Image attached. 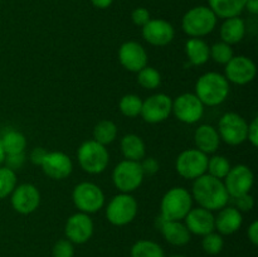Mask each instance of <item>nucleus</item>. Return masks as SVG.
<instances>
[{
	"instance_id": "nucleus-1",
	"label": "nucleus",
	"mask_w": 258,
	"mask_h": 257,
	"mask_svg": "<svg viewBox=\"0 0 258 257\" xmlns=\"http://www.w3.org/2000/svg\"><path fill=\"white\" fill-rule=\"evenodd\" d=\"M190 194L193 201H196L199 207L211 212L224 208L231 198L223 180L214 178L209 174H204L194 179Z\"/></svg>"
},
{
	"instance_id": "nucleus-2",
	"label": "nucleus",
	"mask_w": 258,
	"mask_h": 257,
	"mask_svg": "<svg viewBox=\"0 0 258 257\" xmlns=\"http://www.w3.org/2000/svg\"><path fill=\"white\" fill-rule=\"evenodd\" d=\"M229 82L224 75L218 72H207L196 83V95L204 106H218L228 98Z\"/></svg>"
},
{
	"instance_id": "nucleus-3",
	"label": "nucleus",
	"mask_w": 258,
	"mask_h": 257,
	"mask_svg": "<svg viewBox=\"0 0 258 257\" xmlns=\"http://www.w3.org/2000/svg\"><path fill=\"white\" fill-rule=\"evenodd\" d=\"M193 208V197L188 189L174 186L164 194L160 203L163 221H181Z\"/></svg>"
},
{
	"instance_id": "nucleus-4",
	"label": "nucleus",
	"mask_w": 258,
	"mask_h": 257,
	"mask_svg": "<svg viewBox=\"0 0 258 257\" xmlns=\"http://www.w3.org/2000/svg\"><path fill=\"white\" fill-rule=\"evenodd\" d=\"M217 15L206 5H199L189 9L181 19L184 33L191 38H202L211 34L217 27Z\"/></svg>"
},
{
	"instance_id": "nucleus-5",
	"label": "nucleus",
	"mask_w": 258,
	"mask_h": 257,
	"mask_svg": "<svg viewBox=\"0 0 258 257\" xmlns=\"http://www.w3.org/2000/svg\"><path fill=\"white\" fill-rule=\"evenodd\" d=\"M77 160L83 171L96 175L107 169L110 154L105 145H101L92 139L81 144L77 150Z\"/></svg>"
},
{
	"instance_id": "nucleus-6",
	"label": "nucleus",
	"mask_w": 258,
	"mask_h": 257,
	"mask_svg": "<svg viewBox=\"0 0 258 257\" xmlns=\"http://www.w3.org/2000/svg\"><path fill=\"white\" fill-rule=\"evenodd\" d=\"M138 209V202L130 193H120L108 202L106 218L113 226L122 227L135 219Z\"/></svg>"
},
{
	"instance_id": "nucleus-7",
	"label": "nucleus",
	"mask_w": 258,
	"mask_h": 257,
	"mask_svg": "<svg viewBox=\"0 0 258 257\" xmlns=\"http://www.w3.org/2000/svg\"><path fill=\"white\" fill-rule=\"evenodd\" d=\"M144 171L140 161L122 160L112 171V181L120 193H133L143 184Z\"/></svg>"
},
{
	"instance_id": "nucleus-8",
	"label": "nucleus",
	"mask_w": 258,
	"mask_h": 257,
	"mask_svg": "<svg viewBox=\"0 0 258 257\" xmlns=\"http://www.w3.org/2000/svg\"><path fill=\"white\" fill-rule=\"evenodd\" d=\"M72 201L77 209L82 213L92 214L105 206V194L102 189L91 181L77 184L72 191Z\"/></svg>"
},
{
	"instance_id": "nucleus-9",
	"label": "nucleus",
	"mask_w": 258,
	"mask_h": 257,
	"mask_svg": "<svg viewBox=\"0 0 258 257\" xmlns=\"http://www.w3.org/2000/svg\"><path fill=\"white\" fill-rule=\"evenodd\" d=\"M208 155L198 149H188L179 154L175 161L176 173L184 179L194 180L199 176L207 174Z\"/></svg>"
},
{
	"instance_id": "nucleus-10",
	"label": "nucleus",
	"mask_w": 258,
	"mask_h": 257,
	"mask_svg": "<svg viewBox=\"0 0 258 257\" xmlns=\"http://www.w3.org/2000/svg\"><path fill=\"white\" fill-rule=\"evenodd\" d=\"M247 130L248 123L236 112H227L219 118L218 131L221 141L231 146H237L243 144L247 140Z\"/></svg>"
},
{
	"instance_id": "nucleus-11",
	"label": "nucleus",
	"mask_w": 258,
	"mask_h": 257,
	"mask_svg": "<svg viewBox=\"0 0 258 257\" xmlns=\"http://www.w3.org/2000/svg\"><path fill=\"white\" fill-rule=\"evenodd\" d=\"M171 113H174V116L181 122L191 125L203 117L204 105L197 97L196 93H181L175 100H173Z\"/></svg>"
},
{
	"instance_id": "nucleus-12",
	"label": "nucleus",
	"mask_w": 258,
	"mask_h": 257,
	"mask_svg": "<svg viewBox=\"0 0 258 257\" xmlns=\"http://www.w3.org/2000/svg\"><path fill=\"white\" fill-rule=\"evenodd\" d=\"M228 196L232 198H237L251 191L254 183V174L251 168L243 164L232 166L231 170L223 179Z\"/></svg>"
},
{
	"instance_id": "nucleus-13",
	"label": "nucleus",
	"mask_w": 258,
	"mask_h": 257,
	"mask_svg": "<svg viewBox=\"0 0 258 257\" xmlns=\"http://www.w3.org/2000/svg\"><path fill=\"white\" fill-rule=\"evenodd\" d=\"M256 63L246 55H233L224 67V77L234 85H247L256 78Z\"/></svg>"
},
{
	"instance_id": "nucleus-14",
	"label": "nucleus",
	"mask_w": 258,
	"mask_h": 257,
	"mask_svg": "<svg viewBox=\"0 0 258 257\" xmlns=\"http://www.w3.org/2000/svg\"><path fill=\"white\" fill-rule=\"evenodd\" d=\"M173 100L165 93H155L143 101L141 113L144 121L149 123H159L171 115Z\"/></svg>"
},
{
	"instance_id": "nucleus-15",
	"label": "nucleus",
	"mask_w": 258,
	"mask_h": 257,
	"mask_svg": "<svg viewBox=\"0 0 258 257\" xmlns=\"http://www.w3.org/2000/svg\"><path fill=\"white\" fill-rule=\"evenodd\" d=\"M13 209L19 214H30L38 209L40 204V193L35 185L30 183L15 186L10 194Z\"/></svg>"
},
{
	"instance_id": "nucleus-16",
	"label": "nucleus",
	"mask_w": 258,
	"mask_h": 257,
	"mask_svg": "<svg viewBox=\"0 0 258 257\" xmlns=\"http://www.w3.org/2000/svg\"><path fill=\"white\" fill-rule=\"evenodd\" d=\"M93 228L95 226L90 214L78 212L67 219L64 232L68 241L73 244H83L92 237Z\"/></svg>"
},
{
	"instance_id": "nucleus-17",
	"label": "nucleus",
	"mask_w": 258,
	"mask_h": 257,
	"mask_svg": "<svg viewBox=\"0 0 258 257\" xmlns=\"http://www.w3.org/2000/svg\"><path fill=\"white\" fill-rule=\"evenodd\" d=\"M118 60L128 72L138 73L148 66V52L140 43L127 40L118 48Z\"/></svg>"
},
{
	"instance_id": "nucleus-18",
	"label": "nucleus",
	"mask_w": 258,
	"mask_h": 257,
	"mask_svg": "<svg viewBox=\"0 0 258 257\" xmlns=\"http://www.w3.org/2000/svg\"><path fill=\"white\" fill-rule=\"evenodd\" d=\"M141 34L149 44L155 47H165L173 42L175 30L168 20L150 19L143 27Z\"/></svg>"
},
{
	"instance_id": "nucleus-19",
	"label": "nucleus",
	"mask_w": 258,
	"mask_h": 257,
	"mask_svg": "<svg viewBox=\"0 0 258 257\" xmlns=\"http://www.w3.org/2000/svg\"><path fill=\"white\" fill-rule=\"evenodd\" d=\"M43 173L53 180H63L68 178L73 170L72 159L62 151L47 153L42 165Z\"/></svg>"
},
{
	"instance_id": "nucleus-20",
	"label": "nucleus",
	"mask_w": 258,
	"mask_h": 257,
	"mask_svg": "<svg viewBox=\"0 0 258 257\" xmlns=\"http://www.w3.org/2000/svg\"><path fill=\"white\" fill-rule=\"evenodd\" d=\"M184 224L189 232L197 236H206L214 232V214L213 212L202 207L191 208L184 218Z\"/></svg>"
},
{
	"instance_id": "nucleus-21",
	"label": "nucleus",
	"mask_w": 258,
	"mask_h": 257,
	"mask_svg": "<svg viewBox=\"0 0 258 257\" xmlns=\"http://www.w3.org/2000/svg\"><path fill=\"white\" fill-rule=\"evenodd\" d=\"M243 223L242 213L236 207H224L214 216V228L219 234H233L241 228Z\"/></svg>"
},
{
	"instance_id": "nucleus-22",
	"label": "nucleus",
	"mask_w": 258,
	"mask_h": 257,
	"mask_svg": "<svg viewBox=\"0 0 258 257\" xmlns=\"http://www.w3.org/2000/svg\"><path fill=\"white\" fill-rule=\"evenodd\" d=\"M194 143L198 150L204 154H213L218 150L221 145V138L214 126L203 123L198 126V128L194 133Z\"/></svg>"
},
{
	"instance_id": "nucleus-23",
	"label": "nucleus",
	"mask_w": 258,
	"mask_h": 257,
	"mask_svg": "<svg viewBox=\"0 0 258 257\" xmlns=\"http://www.w3.org/2000/svg\"><path fill=\"white\" fill-rule=\"evenodd\" d=\"M160 219V232L164 238L174 246H184L190 241L191 233L181 221H163Z\"/></svg>"
},
{
	"instance_id": "nucleus-24",
	"label": "nucleus",
	"mask_w": 258,
	"mask_h": 257,
	"mask_svg": "<svg viewBox=\"0 0 258 257\" xmlns=\"http://www.w3.org/2000/svg\"><path fill=\"white\" fill-rule=\"evenodd\" d=\"M246 30L247 27L244 20L239 17H233L224 19L223 24L221 25L219 34H221L222 42L233 45L242 42V39L246 35Z\"/></svg>"
},
{
	"instance_id": "nucleus-25",
	"label": "nucleus",
	"mask_w": 258,
	"mask_h": 257,
	"mask_svg": "<svg viewBox=\"0 0 258 257\" xmlns=\"http://www.w3.org/2000/svg\"><path fill=\"white\" fill-rule=\"evenodd\" d=\"M121 153L126 160L141 161L146 155V145L136 134H127L121 139Z\"/></svg>"
},
{
	"instance_id": "nucleus-26",
	"label": "nucleus",
	"mask_w": 258,
	"mask_h": 257,
	"mask_svg": "<svg viewBox=\"0 0 258 257\" xmlns=\"http://www.w3.org/2000/svg\"><path fill=\"white\" fill-rule=\"evenodd\" d=\"M211 47L202 38H190L185 43V54L194 66H203L211 59Z\"/></svg>"
},
{
	"instance_id": "nucleus-27",
	"label": "nucleus",
	"mask_w": 258,
	"mask_h": 257,
	"mask_svg": "<svg viewBox=\"0 0 258 257\" xmlns=\"http://www.w3.org/2000/svg\"><path fill=\"white\" fill-rule=\"evenodd\" d=\"M247 0H208V7L213 10L217 18L239 17L246 8Z\"/></svg>"
},
{
	"instance_id": "nucleus-28",
	"label": "nucleus",
	"mask_w": 258,
	"mask_h": 257,
	"mask_svg": "<svg viewBox=\"0 0 258 257\" xmlns=\"http://www.w3.org/2000/svg\"><path fill=\"white\" fill-rule=\"evenodd\" d=\"M3 149H4L5 155H12V154H22L27 148V139L22 133L17 130H9L0 138Z\"/></svg>"
},
{
	"instance_id": "nucleus-29",
	"label": "nucleus",
	"mask_w": 258,
	"mask_h": 257,
	"mask_svg": "<svg viewBox=\"0 0 258 257\" xmlns=\"http://www.w3.org/2000/svg\"><path fill=\"white\" fill-rule=\"evenodd\" d=\"M117 125L111 120H101L93 127V140L101 145H110L117 138Z\"/></svg>"
},
{
	"instance_id": "nucleus-30",
	"label": "nucleus",
	"mask_w": 258,
	"mask_h": 257,
	"mask_svg": "<svg viewBox=\"0 0 258 257\" xmlns=\"http://www.w3.org/2000/svg\"><path fill=\"white\" fill-rule=\"evenodd\" d=\"M131 257H165L160 244L149 239H140L134 243L131 248Z\"/></svg>"
},
{
	"instance_id": "nucleus-31",
	"label": "nucleus",
	"mask_w": 258,
	"mask_h": 257,
	"mask_svg": "<svg viewBox=\"0 0 258 257\" xmlns=\"http://www.w3.org/2000/svg\"><path fill=\"white\" fill-rule=\"evenodd\" d=\"M118 108H120L121 113L126 117H138L141 113V108H143V100L138 95L128 93V95L121 97L120 102H118Z\"/></svg>"
},
{
	"instance_id": "nucleus-32",
	"label": "nucleus",
	"mask_w": 258,
	"mask_h": 257,
	"mask_svg": "<svg viewBox=\"0 0 258 257\" xmlns=\"http://www.w3.org/2000/svg\"><path fill=\"white\" fill-rule=\"evenodd\" d=\"M231 163L228 159L223 155H213L208 158V166H207V174L214 176L217 179L223 180L228 171L231 170Z\"/></svg>"
},
{
	"instance_id": "nucleus-33",
	"label": "nucleus",
	"mask_w": 258,
	"mask_h": 257,
	"mask_svg": "<svg viewBox=\"0 0 258 257\" xmlns=\"http://www.w3.org/2000/svg\"><path fill=\"white\" fill-rule=\"evenodd\" d=\"M138 82L145 90H155L161 85V75L153 67H144L138 72Z\"/></svg>"
},
{
	"instance_id": "nucleus-34",
	"label": "nucleus",
	"mask_w": 258,
	"mask_h": 257,
	"mask_svg": "<svg viewBox=\"0 0 258 257\" xmlns=\"http://www.w3.org/2000/svg\"><path fill=\"white\" fill-rule=\"evenodd\" d=\"M17 186V173L8 166H0V199L13 193Z\"/></svg>"
},
{
	"instance_id": "nucleus-35",
	"label": "nucleus",
	"mask_w": 258,
	"mask_h": 257,
	"mask_svg": "<svg viewBox=\"0 0 258 257\" xmlns=\"http://www.w3.org/2000/svg\"><path fill=\"white\" fill-rule=\"evenodd\" d=\"M209 55L216 63L226 66L233 58V48H232V45L221 40V42H217L212 45Z\"/></svg>"
},
{
	"instance_id": "nucleus-36",
	"label": "nucleus",
	"mask_w": 258,
	"mask_h": 257,
	"mask_svg": "<svg viewBox=\"0 0 258 257\" xmlns=\"http://www.w3.org/2000/svg\"><path fill=\"white\" fill-rule=\"evenodd\" d=\"M224 241L222 234L216 233V232H211V233L203 236V241H202V247L204 251L208 254H218L223 249Z\"/></svg>"
},
{
	"instance_id": "nucleus-37",
	"label": "nucleus",
	"mask_w": 258,
	"mask_h": 257,
	"mask_svg": "<svg viewBox=\"0 0 258 257\" xmlns=\"http://www.w3.org/2000/svg\"><path fill=\"white\" fill-rule=\"evenodd\" d=\"M53 257H73L75 256V246L71 241L66 239H59L54 243L52 249Z\"/></svg>"
},
{
	"instance_id": "nucleus-38",
	"label": "nucleus",
	"mask_w": 258,
	"mask_h": 257,
	"mask_svg": "<svg viewBox=\"0 0 258 257\" xmlns=\"http://www.w3.org/2000/svg\"><path fill=\"white\" fill-rule=\"evenodd\" d=\"M131 19H133L134 24L143 28L144 25L151 19L150 12H149L146 8H143V7L136 8V9H134L133 13H131Z\"/></svg>"
},
{
	"instance_id": "nucleus-39",
	"label": "nucleus",
	"mask_w": 258,
	"mask_h": 257,
	"mask_svg": "<svg viewBox=\"0 0 258 257\" xmlns=\"http://www.w3.org/2000/svg\"><path fill=\"white\" fill-rule=\"evenodd\" d=\"M236 202V208L239 212H249L253 209L254 207V198L249 193L243 194V196H239L237 198H233Z\"/></svg>"
},
{
	"instance_id": "nucleus-40",
	"label": "nucleus",
	"mask_w": 258,
	"mask_h": 257,
	"mask_svg": "<svg viewBox=\"0 0 258 257\" xmlns=\"http://www.w3.org/2000/svg\"><path fill=\"white\" fill-rule=\"evenodd\" d=\"M24 161H25L24 153L12 154V155H5V159H4V163L7 164L5 166H8V168L12 169V170H14V171L22 168L23 164H24Z\"/></svg>"
},
{
	"instance_id": "nucleus-41",
	"label": "nucleus",
	"mask_w": 258,
	"mask_h": 257,
	"mask_svg": "<svg viewBox=\"0 0 258 257\" xmlns=\"http://www.w3.org/2000/svg\"><path fill=\"white\" fill-rule=\"evenodd\" d=\"M144 175H154L159 170V163L154 158H144L140 161Z\"/></svg>"
},
{
	"instance_id": "nucleus-42",
	"label": "nucleus",
	"mask_w": 258,
	"mask_h": 257,
	"mask_svg": "<svg viewBox=\"0 0 258 257\" xmlns=\"http://www.w3.org/2000/svg\"><path fill=\"white\" fill-rule=\"evenodd\" d=\"M247 140L251 143L253 148L258 146V117H254L248 123V130H247Z\"/></svg>"
},
{
	"instance_id": "nucleus-43",
	"label": "nucleus",
	"mask_w": 258,
	"mask_h": 257,
	"mask_svg": "<svg viewBox=\"0 0 258 257\" xmlns=\"http://www.w3.org/2000/svg\"><path fill=\"white\" fill-rule=\"evenodd\" d=\"M48 151L45 150L44 148L42 146H38V148H34L32 151H30V155H29V160L32 161V164L34 165L40 166L42 165L43 160H44L45 155H47Z\"/></svg>"
},
{
	"instance_id": "nucleus-44",
	"label": "nucleus",
	"mask_w": 258,
	"mask_h": 257,
	"mask_svg": "<svg viewBox=\"0 0 258 257\" xmlns=\"http://www.w3.org/2000/svg\"><path fill=\"white\" fill-rule=\"evenodd\" d=\"M247 236L248 239L252 242V244L257 246L258 244V222L253 221L248 227V231H247Z\"/></svg>"
},
{
	"instance_id": "nucleus-45",
	"label": "nucleus",
	"mask_w": 258,
	"mask_h": 257,
	"mask_svg": "<svg viewBox=\"0 0 258 257\" xmlns=\"http://www.w3.org/2000/svg\"><path fill=\"white\" fill-rule=\"evenodd\" d=\"M91 3L97 9H107L112 5L113 0H91Z\"/></svg>"
},
{
	"instance_id": "nucleus-46",
	"label": "nucleus",
	"mask_w": 258,
	"mask_h": 257,
	"mask_svg": "<svg viewBox=\"0 0 258 257\" xmlns=\"http://www.w3.org/2000/svg\"><path fill=\"white\" fill-rule=\"evenodd\" d=\"M244 9L248 10L251 14H258V0H247L246 8Z\"/></svg>"
},
{
	"instance_id": "nucleus-47",
	"label": "nucleus",
	"mask_w": 258,
	"mask_h": 257,
	"mask_svg": "<svg viewBox=\"0 0 258 257\" xmlns=\"http://www.w3.org/2000/svg\"><path fill=\"white\" fill-rule=\"evenodd\" d=\"M4 159H5V153H4V149H3L2 146V143H0V166H2V164L4 163Z\"/></svg>"
},
{
	"instance_id": "nucleus-48",
	"label": "nucleus",
	"mask_w": 258,
	"mask_h": 257,
	"mask_svg": "<svg viewBox=\"0 0 258 257\" xmlns=\"http://www.w3.org/2000/svg\"><path fill=\"white\" fill-rule=\"evenodd\" d=\"M170 257H185V256H181V254H174V256H170Z\"/></svg>"
}]
</instances>
